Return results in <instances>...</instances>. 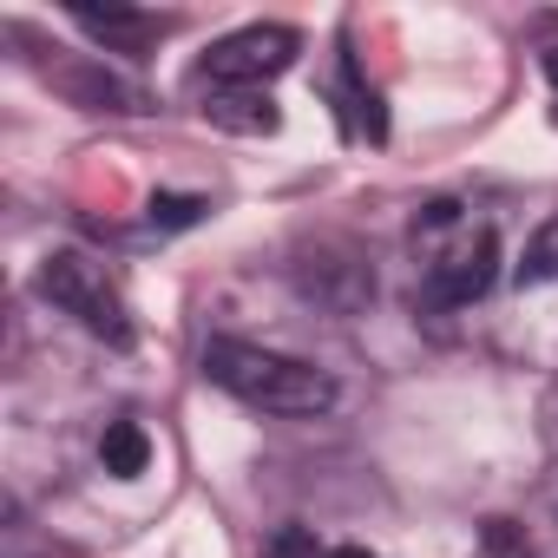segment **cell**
Wrapping results in <instances>:
<instances>
[{
	"label": "cell",
	"mask_w": 558,
	"mask_h": 558,
	"mask_svg": "<svg viewBox=\"0 0 558 558\" xmlns=\"http://www.w3.org/2000/svg\"><path fill=\"white\" fill-rule=\"evenodd\" d=\"M296 47H303L296 27H236V34H223L204 53L197 80L210 93H223V86H263V80H276L283 66H296Z\"/></svg>",
	"instance_id": "4"
},
{
	"label": "cell",
	"mask_w": 558,
	"mask_h": 558,
	"mask_svg": "<svg viewBox=\"0 0 558 558\" xmlns=\"http://www.w3.org/2000/svg\"><path fill=\"white\" fill-rule=\"evenodd\" d=\"M73 27L93 34L106 53H125V60H145L171 34L165 14H145V8H93V0H73Z\"/></svg>",
	"instance_id": "5"
},
{
	"label": "cell",
	"mask_w": 558,
	"mask_h": 558,
	"mask_svg": "<svg viewBox=\"0 0 558 558\" xmlns=\"http://www.w3.org/2000/svg\"><path fill=\"white\" fill-rule=\"evenodd\" d=\"M329 558H375V551H362V545H342V551H329Z\"/></svg>",
	"instance_id": "11"
},
{
	"label": "cell",
	"mask_w": 558,
	"mask_h": 558,
	"mask_svg": "<svg viewBox=\"0 0 558 558\" xmlns=\"http://www.w3.org/2000/svg\"><path fill=\"white\" fill-rule=\"evenodd\" d=\"M99 453H106V473H119V480L145 473V460H151V447H145V434H138L132 421H112L106 440H99Z\"/></svg>",
	"instance_id": "7"
},
{
	"label": "cell",
	"mask_w": 558,
	"mask_h": 558,
	"mask_svg": "<svg viewBox=\"0 0 558 558\" xmlns=\"http://www.w3.org/2000/svg\"><path fill=\"white\" fill-rule=\"evenodd\" d=\"M204 119L223 125V132H243V138H263V132L283 125V112H276V99L263 86H223V93H210L204 99Z\"/></svg>",
	"instance_id": "6"
},
{
	"label": "cell",
	"mask_w": 558,
	"mask_h": 558,
	"mask_svg": "<svg viewBox=\"0 0 558 558\" xmlns=\"http://www.w3.org/2000/svg\"><path fill=\"white\" fill-rule=\"evenodd\" d=\"M519 283H558V217L525 243V263H519Z\"/></svg>",
	"instance_id": "8"
},
{
	"label": "cell",
	"mask_w": 558,
	"mask_h": 558,
	"mask_svg": "<svg viewBox=\"0 0 558 558\" xmlns=\"http://www.w3.org/2000/svg\"><path fill=\"white\" fill-rule=\"evenodd\" d=\"M197 197H151V223H197Z\"/></svg>",
	"instance_id": "9"
},
{
	"label": "cell",
	"mask_w": 558,
	"mask_h": 558,
	"mask_svg": "<svg viewBox=\"0 0 558 558\" xmlns=\"http://www.w3.org/2000/svg\"><path fill=\"white\" fill-rule=\"evenodd\" d=\"M545 80H551V93H558V47L545 53Z\"/></svg>",
	"instance_id": "10"
},
{
	"label": "cell",
	"mask_w": 558,
	"mask_h": 558,
	"mask_svg": "<svg viewBox=\"0 0 558 558\" xmlns=\"http://www.w3.org/2000/svg\"><path fill=\"white\" fill-rule=\"evenodd\" d=\"M414 250H421V296L434 310H466L473 296H486L499 243L480 217H466L460 204H427L414 223Z\"/></svg>",
	"instance_id": "2"
},
{
	"label": "cell",
	"mask_w": 558,
	"mask_h": 558,
	"mask_svg": "<svg viewBox=\"0 0 558 558\" xmlns=\"http://www.w3.org/2000/svg\"><path fill=\"white\" fill-rule=\"evenodd\" d=\"M204 375L223 395H236L243 408H263V414L303 421V414L336 408V381L323 368H310L296 355H276V349H256V342H230V336L204 349Z\"/></svg>",
	"instance_id": "1"
},
{
	"label": "cell",
	"mask_w": 558,
	"mask_h": 558,
	"mask_svg": "<svg viewBox=\"0 0 558 558\" xmlns=\"http://www.w3.org/2000/svg\"><path fill=\"white\" fill-rule=\"evenodd\" d=\"M40 296H47L60 316H73L80 329L106 336L112 349L132 342V310H125L119 283L106 276V263H93L86 250H53V256L40 263Z\"/></svg>",
	"instance_id": "3"
}]
</instances>
